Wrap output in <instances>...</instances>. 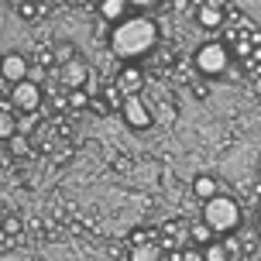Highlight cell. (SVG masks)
Here are the masks:
<instances>
[{
    "label": "cell",
    "instance_id": "obj_1",
    "mask_svg": "<svg viewBox=\"0 0 261 261\" xmlns=\"http://www.w3.org/2000/svg\"><path fill=\"white\" fill-rule=\"evenodd\" d=\"M155 41H158L155 21H151V17H141V14H127V17H124L120 24H114V31H110V48H114V55H117V59H127V62L148 55L155 48Z\"/></svg>",
    "mask_w": 261,
    "mask_h": 261
},
{
    "label": "cell",
    "instance_id": "obj_2",
    "mask_svg": "<svg viewBox=\"0 0 261 261\" xmlns=\"http://www.w3.org/2000/svg\"><path fill=\"white\" fill-rule=\"evenodd\" d=\"M203 223L213 234H234L237 227H241V206H237V199H230V196H223V193L206 199L203 203Z\"/></svg>",
    "mask_w": 261,
    "mask_h": 261
},
{
    "label": "cell",
    "instance_id": "obj_3",
    "mask_svg": "<svg viewBox=\"0 0 261 261\" xmlns=\"http://www.w3.org/2000/svg\"><path fill=\"white\" fill-rule=\"evenodd\" d=\"M193 62H196V72H203V76H223L227 65H230V52H227L223 41H206V45L196 48Z\"/></svg>",
    "mask_w": 261,
    "mask_h": 261
},
{
    "label": "cell",
    "instance_id": "obj_4",
    "mask_svg": "<svg viewBox=\"0 0 261 261\" xmlns=\"http://www.w3.org/2000/svg\"><path fill=\"white\" fill-rule=\"evenodd\" d=\"M41 86L38 83H31V79H24V83H17V86H11V107L14 110H21V114H35L41 107Z\"/></svg>",
    "mask_w": 261,
    "mask_h": 261
},
{
    "label": "cell",
    "instance_id": "obj_5",
    "mask_svg": "<svg viewBox=\"0 0 261 261\" xmlns=\"http://www.w3.org/2000/svg\"><path fill=\"white\" fill-rule=\"evenodd\" d=\"M86 79H90V65H86V59H69L65 65H59V83H62L65 90H83L86 86Z\"/></svg>",
    "mask_w": 261,
    "mask_h": 261
},
{
    "label": "cell",
    "instance_id": "obj_6",
    "mask_svg": "<svg viewBox=\"0 0 261 261\" xmlns=\"http://www.w3.org/2000/svg\"><path fill=\"white\" fill-rule=\"evenodd\" d=\"M120 110H124V120H127V124H130L134 130L151 127V114H148V107L141 103V96H124Z\"/></svg>",
    "mask_w": 261,
    "mask_h": 261
},
{
    "label": "cell",
    "instance_id": "obj_7",
    "mask_svg": "<svg viewBox=\"0 0 261 261\" xmlns=\"http://www.w3.org/2000/svg\"><path fill=\"white\" fill-rule=\"evenodd\" d=\"M28 62H24V55H0V76L7 79L11 86H17V83H24L28 79Z\"/></svg>",
    "mask_w": 261,
    "mask_h": 261
},
{
    "label": "cell",
    "instance_id": "obj_8",
    "mask_svg": "<svg viewBox=\"0 0 261 261\" xmlns=\"http://www.w3.org/2000/svg\"><path fill=\"white\" fill-rule=\"evenodd\" d=\"M114 86H117L120 96H138V90L144 86V72L138 65H127V69H120V76H117Z\"/></svg>",
    "mask_w": 261,
    "mask_h": 261
},
{
    "label": "cell",
    "instance_id": "obj_9",
    "mask_svg": "<svg viewBox=\"0 0 261 261\" xmlns=\"http://www.w3.org/2000/svg\"><path fill=\"white\" fill-rule=\"evenodd\" d=\"M223 17H227V14H223V4H217V0H210V4H199V7H196V21H199L203 28H220Z\"/></svg>",
    "mask_w": 261,
    "mask_h": 261
},
{
    "label": "cell",
    "instance_id": "obj_10",
    "mask_svg": "<svg viewBox=\"0 0 261 261\" xmlns=\"http://www.w3.org/2000/svg\"><path fill=\"white\" fill-rule=\"evenodd\" d=\"M127 11H130L127 0H103V4H100V14H103L110 24H120V21L127 17Z\"/></svg>",
    "mask_w": 261,
    "mask_h": 261
},
{
    "label": "cell",
    "instance_id": "obj_11",
    "mask_svg": "<svg viewBox=\"0 0 261 261\" xmlns=\"http://www.w3.org/2000/svg\"><path fill=\"white\" fill-rule=\"evenodd\" d=\"M193 193L206 203V199H213V196L220 193V182H217L213 175H199V179H193Z\"/></svg>",
    "mask_w": 261,
    "mask_h": 261
},
{
    "label": "cell",
    "instance_id": "obj_12",
    "mask_svg": "<svg viewBox=\"0 0 261 261\" xmlns=\"http://www.w3.org/2000/svg\"><path fill=\"white\" fill-rule=\"evenodd\" d=\"M14 134H17V117L11 114V107H7V110H0V141H11Z\"/></svg>",
    "mask_w": 261,
    "mask_h": 261
},
{
    "label": "cell",
    "instance_id": "obj_13",
    "mask_svg": "<svg viewBox=\"0 0 261 261\" xmlns=\"http://www.w3.org/2000/svg\"><path fill=\"white\" fill-rule=\"evenodd\" d=\"M165 254H162V248L158 244H141V248L130 251V261H162Z\"/></svg>",
    "mask_w": 261,
    "mask_h": 261
},
{
    "label": "cell",
    "instance_id": "obj_14",
    "mask_svg": "<svg viewBox=\"0 0 261 261\" xmlns=\"http://www.w3.org/2000/svg\"><path fill=\"white\" fill-rule=\"evenodd\" d=\"M199 254H203V261H230L220 241H210V244H203V248H199Z\"/></svg>",
    "mask_w": 261,
    "mask_h": 261
},
{
    "label": "cell",
    "instance_id": "obj_15",
    "mask_svg": "<svg viewBox=\"0 0 261 261\" xmlns=\"http://www.w3.org/2000/svg\"><path fill=\"white\" fill-rule=\"evenodd\" d=\"M7 148H11V155H14V158H24V155H31V144H28V138L21 134V130H17V134H14L11 141H7Z\"/></svg>",
    "mask_w": 261,
    "mask_h": 261
},
{
    "label": "cell",
    "instance_id": "obj_16",
    "mask_svg": "<svg viewBox=\"0 0 261 261\" xmlns=\"http://www.w3.org/2000/svg\"><path fill=\"white\" fill-rule=\"evenodd\" d=\"M130 244H134V248H141V244H158V230H151V227H148V230L138 227V230L130 234Z\"/></svg>",
    "mask_w": 261,
    "mask_h": 261
},
{
    "label": "cell",
    "instance_id": "obj_17",
    "mask_svg": "<svg viewBox=\"0 0 261 261\" xmlns=\"http://www.w3.org/2000/svg\"><path fill=\"white\" fill-rule=\"evenodd\" d=\"M189 237H193L196 244H210V241H213V230H210L206 223H193V227H189Z\"/></svg>",
    "mask_w": 261,
    "mask_h": 261
},
{
    "label": "cell",
    "instance_id": "obj_18",
    "mask_svg": "<svg viewBox=\"0 0 261 261\" xmlns=\"http://www.w3.org/2000/svg\"><path fill=\"white\" fill-rule=\"evenodd\" d=\"M65 103L72 107V110H86V107H90V96H86L83 90H72V93H69V100H65Z\"/></svg>",
    "mask_w": 261,
    "mask_h": 261
},
{
    "label": "cell",
    "instance_id": "obj_19",
    "mask_svg": "<svg viewBox=\"0 0 261 261\" xmlns=\"http://www.w3.org/2000/svg\"><path fill=\"white\" fill-rule=\"evenodd\" d=\"M220 244H223V251H227V258L237 261V254H241V241H237L234 234H227V241H220Z\"/></svg>",
    "mask_w": 261,
    "mask_h": 261
},
{
    "label": "cell",
    "instance_id": "obj_20",
    "mask_svg": "<svg viewBox=\"0 0 261 261\" xmlns=\"http://www.w3.org/2000/svg\"><path fill=\"white\" fill-rule=\"evenodd\" d=\"M52 59H59V65H65L69 62V59H76V52H72V45H59V48H55V55Z\"/></svg>",
    "mask_w": 261,
    "mask_h": 261
},
{
    "label": "cell",
    "instance_id": "obj_21",
    "mask_svg": "<svg viewBox=\"0 0 261 261\" xmlns=\"http://www.w3.org/2000/svg\"><path fill=\"white\" fill-rule=\"evenodd\" d=\"M103 96H107V100H103V103H107V110H110V107H120V93H117V86H107V90H103Z\"/></svg>",
    "mask_w": 261,
    "mask_h": 261
},
{
    "label": "cell",
    "instance_id": "obj_22",
    "mask_svg": "<svg viewBox=\"0 0 261 261\" xmlns=\"http://www.w3.org/2000/svg\"><path fill=\"white\" fill-rule=\"evenodd\" d=\"M17 14H21L24 21H31V17H38V7H35V4H17Z\"/></svg>",
    "mask_w": 261,
    "mask_h": 261
},
{
    "label": "cell",
    "instance_id": "obj_23",
    "mask_svg": "<svg viewBox=\"0 0 261 261\" xmlns=\"http://www.w3.org/2000/svg\"><path fill=\"white\" fill-rule=\"evenodd\" d=\"M179 261H203V254H199V248H186L179 251Z\"/></svg>",
    "mask_w": 261,
    "mask_h": 261
},
{
    "label": "cell",
    "instance_id": "obj_24",
    "mask_svg": "<svg viewBox=\"0 0 261 261\" xmlns=\"http://www.w3.org/2000/svg\"><path fill=\"white\" fill-rule=\"evenodd\" d=\"M17 230H21V220H17V217H7V220H4V234H17Z\"/></svg>",
    "mask_w": 261,
    "mask_h": 261
},
{
    "label": "cell",
    "instance_id": "obj_25",
    "mask_svg": "<svg viewBox=\"0 0 261 261\" xmlns=\"http://www.w3.org/2000/svg\"><path fill=\"white\" fill-rule=\"evenodd\" d=\"M162 261H179V251H172L169 258H162Z\"/></svg>",
    "mask_w": 261,
    "mask_h": 261
},
{
    "label": "cell",
    "instance_id": "obj_26",
    "mask_svg": "<svg viewBox=\"0 0 261 261\" xmlns=\"http://www.w3.org/2000/svg\"><path fill=\"white\" fill-rule=\"evenodd\" d=\"M0 110H7V107H4V103H0Z\"/></svg>",
    "mask_w": 261,
    "mask_h": 261
}]
</instances>
